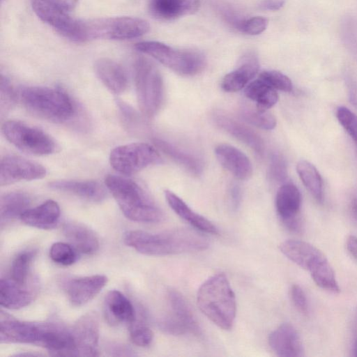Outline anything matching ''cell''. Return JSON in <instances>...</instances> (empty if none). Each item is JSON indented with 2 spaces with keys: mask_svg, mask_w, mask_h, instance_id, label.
Here are the masks:
<instances>
[{
  "mask_svg": "<svg viewBox=\"0 0 357 357\" xmlns=\"http://www.w3.org/2000/svg\"><path fill=\"white\" fill-rule=\"evenodd\" d=\"M1 1H6V0H1Z\"/></svg>",
  "mask_w": 357,
  "mask_h": 357,
  "instance_id": "11a10c76",
  "label": "cell"
},
{
  "mask_svg": "<svg viewBox=\"0 0 357 357\" xmlns=\"http://www.w3.org/2000/svg\"><path fill=\"white\" fill-rule=\"evenodd\" d=\"M215 123L238 140L252 149L259 155L264 152V144L261 137L250 127L230 117L222 111L213 114Z\"/></svg>",
  "mask_w": 357,
  "mask_h": 357,
  "instance_id": "ac0fdd59",
  "label": "cell"
},
{
  "mask_svg": "<svg viewBox=\"0 0 357 357\" xmlns=\"http://www.w3.org/2000/svg\"><path fill=\"white\" fill-rule=\"evenodd\" d=\"M165 196L167 202L174 213L194 228L207 234H218V229L213 222L195 212L176 194L170 190H165Z\"/></svg>",
  "mask_w": 357,
  "mask_h": 357,
  "instance_id": "83f0119b",
  "label": "cell"
},
{
  "mask_svg": "<svg viewBox=\"0 0 357 357\" xmlns=\"http://www.w3.org/2000/svg\"><path fill=\"white\" fill-rule=\"evenodd\" d=\"M244 93L248 99L255 102V108L259 112H266L278 100L275 89L259 77L245 86Z\"/></svg>",
  "mask_w": 357,
  "mask_h": 357,
  "instance_id": "f546056e",
  "label": "cell"
},
{
  "mask_svg": "<svg viewBox=\"0 0 357 357\" xmlns=\"http://www.w3.org/2000/svg\"><path fill=\"white\" fill-rule=\"evenodd\" d=\"M130 337L135 344L146 347L153 339V333L143 321L136 319L129 325Z\"/></svg>",
  "mask_w": 357,
  "mask_h": 357,
  "instance_id": "8d00e7d4",
  "label": "cell"
},
{
  "mask_svg": "<svg viewBox=\"0 0 357 357\" xmlns=\"http://www.w3.org/2000/svg\"><path fill=\"white\" fill-rule=\"evenodd\" d=\"M60 214L61 211L58 203L49 199L36 207L27 209L20 219L30 227L50 229L56 225Z\"/></svg>",
  "mask_w": 357,
  "mask_h": 357,
  "instance_id": "484cf974",
  "label": "cell"
},
{
  "mask_svg": "<svg viewBox=\"0 0 357 357\" xmlns=\"http://www.w3.org/2000/svg\"><path fill=\"white\" fill-rule=\"evenodd\" d=\"M301 195L292 183H284L278 190L275 208L284 226L290 231L299 234L303 229V222L300 214Z\"/></svg>",
  "mask_w": 357,
  "mask_h": 357,
  "instance_id": "7c38bea8",
  "label": "cell"
},
{
  "mask_svg": "<svg viewBox=\"0 0 357 357\" xmlns=\"http://www.w3.org/2000/svg\"><path fill=\"white\" fill-rule=\"evenodd\" d=\"M34 250H26L19 253L11 264V279L22 284H27L30 267L35 257Z\"/></svg>",
  "mask_w": 357,
  "mask_h": 357,
  "instance_id": "836d02e7",
  "label": "cell"
},
{
  "mask_svg": "<svg viewBox=\"0 0 357 357\" xmlns=\"http://www.w3.org/2000/svg\"><path fill=\"white\" fill-rule=\"evenodd\" d=\"M161 162L162 158L157 150L153 146L143 142L116 146L109 155V163L112 168L127 176Z\"/></svg>",
  "mask_w": 357,
  "mask_h": 357,
  "instance_id": "9c48e42d",
  "label": "cell"
},
{
  "mask_svg": "<svg viewBox=\"0 0 357 357\" xmlns=\"http://www.w3.org/2000/svg\"><path fill=\"white\" fill-rule=\"evenodd\" d=\"M50 188L72 194L93 202H100L107 196L105 186L94 180H60L50 183Z\"/></svg>",
  "mask_w": 357,
  "mask_h": 357,
  "instance_id": "603a6c76",
  "label": "cell"
},
{
  "mask_svg": "<svg viewBox=\"0 0 357 357\" xmlns=\"http://www.w3.org/2000/svg\"><path fill=\"white\" fill-rule=\"evenodd\" d=\"M34 293L27 284L16 282L11 278L0 281V304L7 309L17 310L28 306L33 300Z\"/></svg>",
  "mask_w": 357,
  "mask_h": 357,
  "instance_id": "4316f807",
  "label": "cell"
},
{
  "mask_svg": "<svg viewBox=\"0 0 357 357\" xmlns=\"http://www.w3.org/2000/svg\"><path fill=\"white\" fill-rule=\"evenodd\" d=\"M135 48L180 75H195L202 72L206 64V57L200 51L178 50L158 41L139 42Z\"/></svg>",
  "mask_w": 357,
  "mask_h": 357,
  "instance_id": "5b68a950",
  "label": "cell"
},
{
  "mask_svg": "<svg viewBox=\"0 0 357 357\" xmlns=\"http://www.w3.org/2000/svg\"><path fill=\"white\" fill-rule=\"evenodd\" d=\"M285 3V0H261L259 7L265 10H278Z\"/></svg>",
  "mask_w": 357,
  "mask_h": 357,
  "instance_id": "bcb514c9",
  "label": "cell"
},
{
  "mask_svg": "<svg viewBox=\"0 0 357 357\" xmlns=\"http://www.w3.org/2000/svg\"><path fill=\"white\" fill-rule=\"evenodd\" d=\"M346 247L349 252L357 259V237L350 235L347 237Z\"/></svg>",
  "mask_w": 357,
  "mask_h": 357,
  "instance_id": "c3c4849f",
  "label": "cell"
},
{
  "mask_svg": "<svg viewBox=\"0 0 357 357\" xmlns=\"http://www.w3.org/2000/svg\"><path fill=\"white\" fill-rule=\"evenodd\" d=\"M268 24V20L264 17H252L244 19L238 30L248 35H258L264 32Z\"/></svg>",
  "mask_w": 357,
  "mask_h": 357,
  "instance_id": "7bdbcfd3",
  "label": "cell"
},
{
  "mask_svg": "<svg viewBox=\"0 0 357 357\" xmlns=\"http://www.w3.org/2000/svg\"><path fill=\"white\" fill-rule=\"evenodd\" d=\"M105 183L123 215L129 220L154 223L163 219L162 211L135 181L110 174L106 176Z\"/></svg>",
  "mask_w": 357,
  "mask_h": 357,
  "instance_id": "3957f363",
  "label": "cell"
},
{
  "mask_svg": "<svg viewBox=\"0 0 357 357\" xmlns=\"http://www.w3.org/2000/svg\"><path fill=\"white\" fill-rule=\"evenodd\" d=\"M336 116L357 146V115L348 108L341 106L336 111Z\"/></svg>",
  "mask_w": 357,
  "mask_h": 357,
  "instance_id": "f35d334b",
  "label": "cell"
},
{
  "mask_svg": "<svg viewBox=\"0 0 357 357\" xmlns=\"http://www.w3.org/2000/svg\"><path fill=\"white\" fill-rule=\"evenodd\" d=\"M46 175L40 164L17 155H5L0 164L1 186L20 181L40 179Z\"/></svg>",
  "mask_w": 357,
  "mask_h": 357,
  "instance_id": "4fadbf2b",
  "label": "cell"
},
{
  "mask_svg": "<svg viewBox=\"0 0 357 357\" xmlns=\"http://www.w3.org/2000/svg\"><path fill=\"white\" fill-rule=\"evenodd\" d=\"M291 299L296 309L303 314L308 312L307 297L303 289L298 284H294L290 289Z\"/></svg>",
  "mask_w": 357,
  "mask_h": 357,
  "instance_id": "ee69618b",
  "label": "cell"
},
{
  "mask_svg": "<svg viewBox=\"0 0 357 357\" xmlns=\"http://www.w3.org/2000/svg\"><path fill=\"white\" fill-rule=\"evenodd\" d=\"M64 10L69 11L75 8L79 0H53Z\"/></svg>",
  "mask_w": 357,
  "mask_h": 357,
  "instance_id": "f907efd6",
  "label": "cell"
},
{
  "mask_svg": "<svg viewBox=\"0 0 357 357\" xmlns=\"http://www.w3.org/2000/svg\"><path fill=\"white\" fill-rule=\"evenodd\" d=\"M31 4L37 17L63 36L84 42L82 20L72 17L53 0H31Z\"/></svg>",
  "mask_w": 357,
  "mask_h": 357,
  "instance_id": "30bf717a",
  "label": "cell"
},
{
  "mask_svg": "<svg viewBox=\"0 0 357 357\" xmlns=\"http://www.w3.org/2000/svg\"><path fill=\"white\" fill-rule=\"evenodd\" d=\"M296 170L305 188L314 199L323 200V184L321 176L316 167L306 160H301L296 165Z\"/></svg>",
  "mask_w": 357,
  "mask_h": 357,
  "instance_id": "d6a6232c",
  "label": "cell"
},
{
  "mask_svg": "<svg viewBox=\"0 0 357 357\" xmlns=\"http://www.w3.org/2000/svg\"><path fill=\"white\" fill-rule=\"evenodd\" d=\"M201 232L189 228H176L158 234L131 230L125 234L123 241L141 254L165 256L207 249L208 239Z\"/></svg>",
  "mask_w": 357,
  "mask_h": 357,
  "instance_id": "6da1fadb",
  "label": "cell"
},
{
  "mask_svg": "<svg viewBox=\"0 0 357 357\" xmlns=\"http://www.w3.org/2000/svg\"><path fill=\"white\" fill-rule=\"evenodd\" d=\"M41 332V322L18 320L1 311V343L32 344L38 346Z\"/></svg>",
  "mask_w": 357,
  "mask_h": 357,
  "instance_id": "5bb4252c",
  "label": "cell"
},
{
  "mask_svg": "<svg viewBox=\"0 0 357 357\" xmlns=\"http://www.w3.org/2000/svg\"><path fill=\"white\" fill-rule=\"evenodd\" d=\"M197 303L201 312L219 328L227 331L233 327L236 313V296L223 273L211 276L201 284Z\"/></svg>",
  "mask_w": 357,
  "mask_h": 357,
  "instance_id": "7a4b0ae2",
  "label": "cell"
},
{
  "mask_svg": "<svg viewBox=\"0 0 357 357\" xmlns=\"http://www.w3.org/2000/svg\"><path fill=\"white\" fill-rule=\"evenodd\" d=\"M6 139L23 152L45 155L56 152L58 146L55 141L47 133L23 122L9 120L1 126Z\"/></svg>",
  "mask_w": 357,
  "mask_h": 357,
  "instance_id": "ba28073f",
  "label": "cell"
},
{
  "mask_svg": "<svg viewBox=\"0 0 357 357\" xmlns=\"http://www.w3.org/2000/svg\"><path fill=\"white\" fill-rule=\"evenodd\" d=\"M109 356H135L137 354L128 346L119 343H110L106 347Z\"/></svg>",
  "mask_w": 357,
  "mask_h": 357,
  "instance_id": "f6af8a7d",
  "label": "cell"
},
{
  "mask_svg": "<svg viewBox=\"0 0 357 357\" xmlns=\"http://www.w3.org/2000/svg\"><path fill=\"white\" fill-rule=\"evenodd\" d=\"M31 202V197L24 192H10L2 195L0 201L1 228L21 218L22 215L29 208Z\"/></svg>",
  "mask_w": 357,
  "mask_h": 357,
  "instance_id": "f1b7e54d",
  "label": "cell"
},
{
  "mask_svg": "<svg viewBox=\"0 0 357 357\" xmlns=\"http://www.w3.org/2000/svg\"><path fill=\"white\" fill-rule=\"evenodd\" d=\"M155 146L174 161L183 166L191 174L198 176L202 172V164L196 157L187 153L172 144L160 139H154Z\"/></svg>",
  "mask_w": 357,
  "mask_h": 357,
  "instance_id": "1f68e13d",
  "label": "cell"
},
{
  "mask_svg": "<svg viewBox=\"0 0 357 357\" xmlns=\"http://www.w3.org/2000/svg\"><path fill=\"white\" fill-rule=\"evenodd\" d=\"M270 178L276 182H283L287 177V164L284 158L278 153H273L269 165Z\"/></svg>",
  "mask_w": 357,
  "mask_h": 357,
  "instance_id": "60d3db41",
  "label": "cell"
},
{
  "mask_svg": "<svg viewBox=\"0 0 357 357\" xmlns=\"http://www.w3.org/2000/svg\"><path fill=\"white\" fill-rule=\"evenodd\" d=\"M50 257L54 262L66 266L73 264L77 260L74 248L63 242H56L52 245Z\"/></svg>",
  "mask_w": 357,
  "mask_h": 357,
  "instance_id": "d590c367",
  "label": "cell"
},
{
  "mask_svg": "<svg viewBox=\"0 0 357 357\" xmlns=\"http://www.w3.org/2000/svg\"><path fill=\"white\" fill-rule=\"evenodd\" d=\"M200 0H149L148 9L154 18L170 21L196 13Z\"/></svg>",
  "mask_w": 357,
  "mask_h": 357,
  "instance_id": "ffe728a7",
  "label": "cell"
},
{
  "mask_svg": "<svg viewBox=\"0 0 357 357\" xmlns=\"http://www.w3.org/2000/svg\"><path fill=\"white\" fill-rule=\"evenodd\" d=\"M108 281L104 275H93L70 280L65 289L70 303L80 307L93 300Z\"/></svg>",
  "mask_w": 357,
  "mask_h": 357,
  "instance_id": "2e32d148",
  "label": "cell"
},
{
  "mask_svg": "<svg viewBox=\"0 0 357 357\" xmlns=\"http://www.w3.org/2000/svg\"><path fill=\"white\" fill-rule=\"evenodd\" d=\"M347 85L350 102L357 108V82L349 80Z\"/></svg>",
  "mask_w": 357,
  "mask_h": 357,
  "instance_id": "7dc6e473",
  "label": "cell"
},
{
  "mask_svg": "<svg viewBox=\"0 0 357 357\" xmlns=\"http://www.w3.org/2000/svg\"><path fill=\"white\" fill-rule=\"evenodd\" d=\"M354 341H357V306L356 307L353 319Z\"/></svg>",
  "mask_w": 357,
  "mask_h": 357,
  "instance_id": "f5cc1de1",
  "label": "cell"
},
{
  "mask_svg": "<svg viewBox=\"0 0 357 357\" xmlns=\"http://www.w3.org/2000/svg\"><path fill=\"white\" fill-rule=\"evenodd\" d=\"M84 42L89 40H129L139 38L150 29L142 18L118 16L82 20Z\"/></svg>",
  "mask_w": 357,
  "mask_h": 357,
  "instance_id": "8992f818",
  "label": "cell"
},
{
  "mask_svg": "<svg viewBox=\"0 0 357 357\" xmlns=\"http://www.w3.org/2000/svg\"><path fill=\"white\" fill-rule=\"evenodd\" d=\"M268 344L276 355L282 357L304 356L303 345L296 329L284 323L272 331L268 336Z\"/></svg>",
  "mask_w": 357,
  "mask_h": 357,
  "instance_id": "e0dca14e",
  "label": "cell"
},
{
  "mask_svg": "<svg viewBox=\"0 0 357 357\" xmlns=\"http://www.w3.org/2000/svg\"><path fill=\"white\" fill-rule=\"evenodd\" d=\"M73 339V356H98L100 355L99 319L94 312L79 317L70 328Z\"/></svg>",
  "mask_w": 357,
  "mask_h": 357,
  "instance_id": "8fae6325",
  "label": "cell"
},
{
  "mask_svg": "<svg viewBox=\"0 0 357 357\" xmlns=\"http://www.w3.org/2000/svg\"><path fill=\"white\" fill-rule=\"evenodd\" d=\"M241 190L238 186L235 185L231 188V206L234 208V209H236L241 202Z\"/></svg>",
  "mask_w": 357,
  "mask_h": 357,
  "instance_id": "681fc988",
  "label": "cell"
},
{
  "mask_svg": "<svg viewBox=\"0 0 357 357\" xmlns=\"http://www.w3.org/2000/svg\"><path fill=\"white\" fill-rule=\"evenodd\" d=\"M350 212L352 218L357 222V195L354 197L351 202Z\"/></svg>",
  "mask_w": 357,
  "mask_h": 357,
  "instance_id": "816d5d0a",
  "label": "cell"
},
{
  "mask_svg": "<svg viewBox=\"0 0 357 357\" xmlns=\"http://www.w3.org/2000/svg\"><path fill=\"white\" fill-rule=\"evenodd\" d=\"M279 248L286 257L310 274L328 261L319 249L305 241L287 240L280 244Z\"/></svg>",
  "mask_w": 357,
  "mask_h": 357,
  "instance_id": "9a60e30c",
  "label": "cell"
},
{
  "mask_svg": "<svg viewBox=\"0 0 357 357\" xmlns=\"http://www.w3.org/2000/svg\"><path fill=\"white\" fill-rule=\"evenodd\" d=\"M94 70L103 84L112 92L119 94L128 86V77L123 67L116 61L100 58L94 63Z\"/></svg>",
  "mask_w": 357,
  "mask_h": 357,
  "instance_id": "cb8c5ba5",
  "label": "cell"
},
{
  "mask_svg": "<svg viewBox=\"0 0 357 357\" xmlns=\"http://www.w3.org/2000/svg\"><path fill=\"white\" fill-rule=\"evenodd\" d=\"M103 308L105 319L112 326L130 325L137 318L131 301L118 290H111L107 294Z\"/></svg>",
  "mask_w": 357,
  "mask_h": 357,
  "instance_id": "d6986e66",
  "label": "cell"
},
{
  "mask_svg": "<svg viewBox=\"0 0 357 357\" xmlns=\"http://www.w3.org/2000/svg\"><path fill=\"white\" fill-rule=\"evenodd\" d=\"M241 114L248 123L264 130H272L277 123L275 117L268 111L259 112L245 106L241 109Z\"/></svg>",
  "mask_w": 357,
  "mask_h": 357,
  "instance_id": "e575fe53",
  "label": "cell"
},
{
  "mask_svg": "<svg viewBox=\"0 0 357 357\" xmlns=\"http://www.w3.org/2000/svg\"><path fill=\"white\" fill-rule=\"evenodd\" d=\"M259 78L275 89L284 92L292 91L293 85L291 79L283 73L277 70H265L261 72Z\"/></svg>",
  "mask_w": 357,
  "mask_h": 357,
  "instance_id": "74e56055",
  "label": "cell"
},
{
  "mask_svg": "<svg viewBox=\"0 0 357 357\" xmlns=\"http://www.w3.org/2000/svg\"><path fill=\"white\" fill-rule=\"evenodd\" d=\"M0 91L1 114L3 115L13 107L16 99V94L9 79L3 75H1Z\"/></svg>",
  "mask_w": 357,
  "mask_h": 357,
  "instance_id": "ab89813d",
  "label": "cell"
},
{
  "mask_svg": "<svg viewBox=\"0 0 357 357\" xmlns=\"http://www.w3.org/2000/svg\"><path fill=\"white\" fill-rule=\"evenodd\" d=\"M158 326L164 333L172 335L177 336L189 333L186 326L172 314L162 318Z\"/></svg>",
  "mask_w": 357,
  "mask_h": 357,
  "instance_id": "b9f144b4",
  "label": "cell"
},
{
  "mask_svg": "<svg viewBox=\"0 0 357 357\" xmlns=\"http://www.w3.org/2000/svg\"><path fill=\"white\" fill-rule=\"evenodd\" d=\"M135 85L138 107L148 116H155L164 98V86L158 68L149 59L139 57L134 64Z\"/></svg>",
  "mask_w": 357,
  "mask_h": 357,
  "instance_id": "52a82bcc",
  "label": "cell"
},
{
  "mask_svg": "<svg viewBox=\"0 0 357 357\" xmlns=\"http://www.w3.org/2000/svg\"><path fill=\"white\" fill-rule=\"evenodd\" d=\"M216 158L222 167L239 180H248L252 175V165L249 158L239 149L222 144L215 149Z\"/></svg>",
  "mask_w": 357,
  "mask_h": 357,
  "instance_id": "44dd1931",
  "label": "cell"
},
{
  "mask_svg": "<svg viewBox=\"0 0 357 357\" xmlns=\"http://www.w3.org/2000/svg\"><path fill=\"white\" fill-rule=\"evenodd\" d=\"M259 63L257 56L249 52L241 59L237 68L227 74L222 80L221 87L227 92H236L246 86L257 74Z\"/></svg>",
  "mask_w": 357,
  "mask_h": 357,
  "instance_id": "7402d4cb",
  "label": "cell"
},
{
  "mask_svg": "<svg viewBox=\"0 0 357 357\" xmlns=\"http://www.w3.org/2000/svg\"><path fill=\"white\" fill-rule=\"evenodd\" d=\"M15 356H40V354H31V353H20L17 354H15Z\"/></svg>",
  "mask_w": 357,
  "mask_h": 357,
  "instance_id": "db71d44e",
  "label": "cell"
},
{
  "mask_svg": "<svg viewBox=\"0 0 357 357\" xmlns=\"http://www.w3.org/2000/svg\"><path fill=\"white\" fill-rule=\"evenodd\" d=\"M167 297L172 314L186 326L189 333L199 335L201 330L199 324L183 296L176 290L170 289Z\"/></svg>",
  "mask_w": 357,
  "mask_h": 357,
  "instance_id": "4dcf8cb0",
  "label": "cell"
},
{
  "mask_svg": "<svg viewBox=\"0 0 357 357\" xmlns=\"http://www.w3.org/2000/svg\"><path fill=\"white\" fill-rule=\"evenodd\" d=\"M20 100L33 115L54 122L70 119L75 108L70 97L63 91L47 86H26L20 90Z\"/></svg>",
  "mask_w": 357,
  "mask_h": 357,
  "instance_id": "277c9868",
  "label": "cell"
},
{
  "mask_svg": "<svg viewBox=\"0 0 357 357\" xmlns=\"http://www.w3.org/2000/svg\"><path fill=\"white\" fill-rule=\"evenodd\" d=\"M63 233L73 247L87 255L95 254L99 249V239L96 233L84 224L70 221L63 224Z\"/></svg>",
  "mask_w": 357,
  "mask_h": 357,
  "instance_id": "d4e9b609",
  "label": "cell"
}]
</instances>
